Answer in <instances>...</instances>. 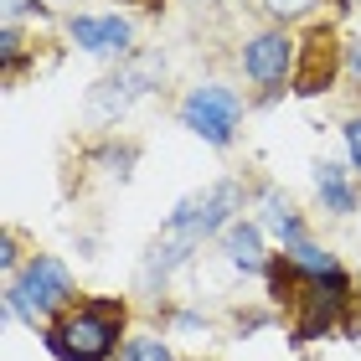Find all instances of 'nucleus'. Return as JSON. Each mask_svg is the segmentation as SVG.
<instances>
[{"label": "nucleus", "instance_id": "obj_1", "mask_svg": "<svg viewBox=\"0 0 361 361\" xmlns=\"http://www.w3.org/2000/svg\"><path fill=\"white\" fill-rule=\"evenodd\" d=\"M233 207H238V186H233V180H217V186L186 196V202H180L171 217H166V238L155 243L150 264H145V279H155V274L166 279L207 233H217V227L227 222V212H233Z\"/></svg>", "mask_w": 361, "mask_h": 361}, {"label": "nucleus", "instance_id": "obj_2", "mask_svg": "<svg viewBox=\"0 0 361 361\" xmlns=\"http://www.w3.org/2000/svg\"><path fill=\"white\" fill-rule=\"evenodd\" d=\"M119 305H83L47 336V346L57 351V361H109V351L119 346Z\"/></svg>", "mask_w": 361, "mask_h": 361}, {"label": "nucleus", "instance_id": "obj_3", "mask_svg": "<svg viewBox=\"0 0 361 361\" xmlns=\"http://www.w3.org/2000/svg\"><path fill=\"white\" fill-rule=\"evenodd\" d=\"M68 300H73V274L62 269L57 258H47V253L31 258V264L21 269V279L11 284V294H6L11 315H21L31 325H37L42 315H52V310H62Z\"/></svg>", "mask_w": 361, "mask_h": 361}, {"label": "nucleus", "instance_id": "obj_4", "mask_svg": "<svg viewBox=\"0 0 361 361\" xmlns=\"http://www.w3.org/2000/svg\"><path fill=\"white\" fill-rule=\"evenodd\" d=\"M238 119H243V104H238V93L222 88V83L191 88L186 104H180V124H186L191 135H202L207 145H227L233 129H238Z\"/></svg>", "mask_w": 361, "mask_h": 361}, {"label": "nucleus", "instance_id": "obj_5", "mask_svg": "<svg viewBox=\"0 0 361 361\" xmlns=\"http://www.w3.org/2000/svg\"><path fill=\"white\" fill-rule=\"evenodd\" d=\"M160 73H166V62H160V57H145V62H135V68H124L119 78L98 83V93H93V114H104V119H109V114H124L145 88L155 83Z\"/></svg>", "mask_w": 361, "mask_h": 361}, {"label": "nucleus", "instance_id": "obj_6", "mask_svg": "<svg viewBox=\"0 0 361 361\" xmlns=\"http://www.w3.org/2000/svg\"><path fill=\"white\" fill-rule=\"evenodd\" d=\"M243 68H248L253 83H284V73L294 68V42L284 31H264L243 47Z\"/></svg>", "mask_w": 361, "mask_h": 361}, {"label": "nucleus", "instance_id": "obj_7", "mask_svg": "<svg viewBox=\"0 0 361 361\" xmlns=\"http://www.w3.org/2000/svg\"><path fill=\"white\" fill-rule=\"evenodd\" d=\"M73 42L93 57H124L129 52V26L119 16H78L73 21Z\"/></svg>", "mask_w": 361, "mask_h": 361}, {"label": "nucleus", "instance_id": "obj_8", "mask_svg": "<svg viewBox=\"0 0 361 361\" xmlns=\"http://www.w3.org/2000/svg\"><path fill=\"white\" fill-rule=\"evenodd\" d=\"M222 248H227V264L243 269V274H258V269H264V243H258V227H248V222L227 227Z\"/></svg>", "mask_w": 361, "mask_h": 361}, {"label": "nucleus", "instance_id": "obj_9", "mask_svg": "<svg viewBox=\"0 0 361 361\" xmlns=\"http://www.w3.org/2000/svg\"><path fill=\"white\" fill-rule=\"evenodd\" d=\"M315 186H320V202L331 207V212H356V191H351V180L341 166H315Z\"/></svg>", "mask_w": 361, "mask_h": 361}, {"label": "nucleus", "instance_id": "obj_10", "mask_svg": "<svg viewBox=\"0 0 361 361\" xmlns=\"http://www.w3.org/2000/svg\"><path fill=\"white\" fill-rule=\"evenodd\" d=\"M264 227H269L274 238H284L289 248H294V243H305V227H300V217H294V207H289L279 191H269V196H264Z\"/></svg>", "mask_w": 361, "mask_h": 361}, {"label": "nucleus", "instance_id": "obj_11", "mask_svg": "<svg viewBox=\"0 0 361 361\" xmlns=\"http://www.w3.org/2000/svg\"><path fill=\"white\" fill-rule=\"evenodd\" d=\"M289 264H294V269H305L310 279H341L336 258L325 253V248H315V243H294V248H289Z\"/></svg>", "mask_w": 361, "mask_h": 361}, {"label": "nucleus", "instance_id": "obj_12", "mask_svg": "<svg viewBox=\"0 0 361 361\" xmlns=\"http://www.w3.org/2000/svg\"><path fill=\"white\" fill-rule=\"evenodd\" d=\"M129 361H176V356H171L166 346H160L155 336H140L135 346H129Z\"/></svg>", "mask_w": 361, "mask_h": 361}, {"label": "nucleus", "instance_id": "obj_13", "mask_svg": "<svg viewBox=\"0 0 361 361\" xmlns=\"http://www.w3.org/2000/svg\"><path fill=\"white\" fill-rule=\"evenodd\" d=\"M310 6H315V0H264V11L269 16H284V21H289V16H305Z\"/></svg>", "mask_w": 361, "mask_h": 361}, {"label": "nucleus", "instance_id": "obj_14", "mask_svg": "<svg viewBox=\"0 0 361 361\" xmlns=\"http://www.w3.org/2000/svg\"><path fill=\"white\" fill-rule=\"evenodd\" d=\"M346 150H351V166L361 171V119H351V124H346Z\"/></svg>", "mask_w": 361, "mask_h": 361}, {"label": "nucleus", "instance_id": "obj_15", "mask_svg": "<svg viewBox=\"0 0 361 361\" xmlns=\"http://www.w3.org/2000/svg\"><path fill=\"white\" fill-rule=\"evenodd\" d=\"M346 62H351V73H361V42H351V52H346Z\"/></svg>", "mask_w": 361, "mask_h": 361}]
</instances>
